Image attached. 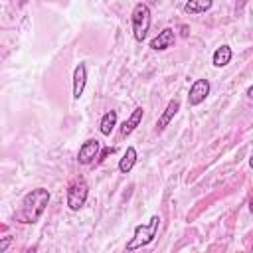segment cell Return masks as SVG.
<instances>
[{"label":"cell","instance_id":"cell-16","mask_svg":"<svg viewBox=\"0 0 253 253\" xmlns=\"http://www.w3.org/2000/svg\"><path fill=\"white\" fill-rule=\"evenodd\" d=\"M180 34H182V36H184V38H186V36H188V34H190V28H188V26H186V24H182V26H180Z\"/></svg>","mask_w":253,"mask_h":253},{"label":"cell","instance_id":"cell-7","mask_svg":"<svg viewBox=\"0 0 253 253\" xmlns=\"http://www.w3.org/2000/svg\"><path fill=\"white\" fill-rule=\"evenodd\" d=\"M174 43H176V34H174V30H172V28H164L162 32H158L156 38L150 40V49H154V51H164V49L172 47Z\"/></svg>","mask_w":253,"mask_h":253},{"label":"cell","instance_id":"cell-11","mask_svg":"<svg viewBox=\"0 0 253 253\" xmlns=\"http://www.w3.org/2000/svg\"><path fill=\"white\" fill-rule=\"evenodd\" d=\"M136 158H138L136 148H134V146H126V150H125L123 158L119 160V172H121V174H128V172L134 168Z\"/></svg>","mask_w":253,"mask_h":253},{"label":"cell","instance_id":"cell-3","mask_svg":"<svg viewBox=\"0 0 253 253\" xmlns=\"http://www.w3.org/2000/svg\"><path fill=\"white\" fill-rule=\"evenodd\" d=\"M150 16L152 14H150L148 4H144V2L134 4L132 14H130V26H132V36L136 42H142L146 38L148 30H150V22H152Z\"/></svg>","mask_w":253,"mask_h":253},{"label":"cell","instance_id":"cell-8","mask_svg":"<svg viewBox=\"0 0 253 253\" xmlns=\"http://www.w3.org/2000/svg\"><path fill=\"white\" fill-rule=\"evenodd\" d=\"M87 85V65L77 63L73 69V99H79Z\"/></svg>","mask_w":253,"mask_h":253},{"label":"cell","instance_id":"cell-4","mask_svg":"<svg viewBox=\"0 0 253 253\" xmlns=\"http://www.w3.org/2000/svg\"><path fill=\"white\" fill-rule=\"evenodd\" d=\"M87 198H89V184L83 178L71 180V184L67 186V196H65L67 208L71 211H77V210H81L85 206Z\"/></svg>","mask_w":253,"mask_h":253},{"label":"cell","instance_id":"cell-15","mask_svg":"<svg viewBox=\"0 0 253 253\" xmlns=\"http://www.w3.org/2000/svg\"><path fill=\"white\" fill-rule=\"evenodd\" d=\"M12 241H14L12 235H4V237H0V253H6V249L12 245Z\"/></svg>","mask_w":253,"mask_h":253},{"label":"cell","instance_id":"cell-2","mask_svg":"<svg viewBox=\"0 0 253 253\" xmlns=\"http://www.w3.org/2000/svg\"><path fill=\"white\" fill-rule=\"evenodd\" d=\"M158 225H160V215H150V219H148L146 223L136 225L134 231H132V237H130L128 243H126V251L132 253V251H136V249H142V247L150 245V243L156 239Z\"/></svg>","mask_w":253,"mask_h":253},{"label":"cell","instance_id":"cell-6","mask_svg":"<svg viewBox=\"0 0 253 253\" xmlns=\"http://www.w3.org/2000/svg\"><path fill=\"white\" fill-rule=\"evenodd\" d=\"M208 95H210V81L208 79H196L190 85V91H188V105L198 107L200 103L206 101Z\"/></svg>","mask_w":253,"mask_h":253},{"label":"cell","instance_id":"cell-10","mask_svg":"<svg viewBox=\"0 0 253 253\" xmlns=\"http://www.w3.org/2000/svg\"><path fill=\"white\" fill-rule=\"evenodd\" d=\"M142 117H144V109H142V107H136V109L130 113V117L121 125V136H128V134H132L134 128L142 123Z\"/></svg>","mask_w":253,"mask_h":253},{"label":"cell","instance_id":"cell-5","mask_svg":"<svg viewBox=\"0 0 253 253\" xmlns=\"http://www.w3.org/2000/svg\"><path fill=\"white\" fill-rule=\"evenodd\" d=\"M99 150H101V142L97 138H87L77 152V162L87 166L91 162H95V158H99Z\"/></svg>","mask_w":253,"mask_h":253},{"label":"cell","instance_id":"cell-13","mask_svg":"<svg viewBox=\"0 0 253 253\" xmlns=\"http://www.w3.org/2000/svg\"><path fill=\"white\" fill-rule=\"evenodd\" d=\"M115 126H117V111H107L99 121V132L103 136H111Z\"/></svg>","mask_w":253,"mask_h":253},{"label":"cell","instance_id":"cell-17","mask_svg":"<svg viewBox=\"0 0 253 253\" xmlns=\"http://www.w3.org/2000/svg\"><path fill=\"white\" fill-rule=\"evenodd\" d=\"M247 97H249V99L253 97V87H247Z\"/></svg>","mask_w":253,"mask_h":253},{"label":"cell","instance_id":"cell-9","mask_svg":"<svg viewBox=\"0 0 253 253\" xmlns=\"http://www.w3.org/2000/svg\"><path fill=\"white\" fill-rule=\"evenodd\" d=\"M178 111H180V101H178V99H170L168 105H166V109H164V113L160 115V119H158V123H156V132H162V130L170 125V121L176 117Z\"/></svg>","mask_w":253,"mask_h":253},{"label":"cell","instance_id":"cell-18","mask_svg":"<svg viewBox=\"0 0 253 253\" xmlns=\"http://www.w3.org/2000/svg\"><path fill=\"white\" fill-rule=\"evenodd\" d=\"M36 251H38V247H32V249H28L26 253H36Z\"/></svg>","mask_w":253,"mask_h":253},{"label":"cell","instance_id":"cell-1","mask_svg":"<svg viewBox=\"0 0 253 253\" xmlns=\"http://www.w3.org/2000/svg\"><path fill=\"white\" fill-rule=\"evenodd\" d=\"M49 198H51V194L45 188H36L32 192H28L22 198L20 208L14 213V219L20 221V223H36L42 217V213L45 211V208L49 204Z\"/></svg>","mask_w":253,"mask_h":253},{"label":"cell","instance_id":"cell-14","mask_svg":"<svg viewBox=\"0 0 253 253\" xmlns=\"http://www.w3.org/2000/svg\"><path fill=\"white\" fill-rule=\"evenodd\" d=\"M211 6H213L211 0H188L184 4V12L186 14H202V12H208Z\"/></svg>","mask_w":253,"mask_h":253},{"label":"cell","instance_id":"cell-12","mask_svg":"<svg viewBox=\"0 0 253 253\" xmlns=\"http://www.w3.org/2000/svg\"><path fill=\"white\" fill-rule=\"evenodd\" d=\"M231 57H233L231 47H229L227 43H223V45H219V47L213 51V55H211V63H213L215 67H225V65L231 61Z\"/></svg>","mask_w":253,"mask_h":253}]
</instances>
